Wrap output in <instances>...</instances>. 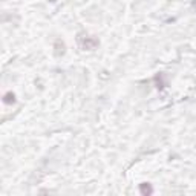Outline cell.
Masks as SVG:
<instances>
[{"label":"cell","mask_w":196,"mask_h":196,"mask_svg":"<svg viewBox=\"0 0 196 196\" xmlns=\"http://www.w3.org/2000/svg\"><path fill=\"white\" fill-rule=\"evenodd\" d=\"M97 45H98V40H95V38H92V37H86L84 45H81V48L83 49H94Z\"/></svg>","instance_id":"cell-1"},{"label":"cell","mask_w":196,"mask_h":196,"mask_svg":"<svg viewBox=\"0 0 196 196\" xmlns=\"http://www.w3.org/2000/svg\"><path fill=\"white\" fill-rule=\"evenodd\" d=\"M139 190H141L142 195H150V193H152V187H150V184H147V182L141 184V186H139Z\"/></svg>","instance_id":"cell-2"},{"label":"cell","mask_w":196,"mask_h":196,"mask_svg":"<svg viewBox=\"0 0 196 196\" xmlns=\"http://www.w3.org/2000/svg\"><path fill=\"white\" fill-rule=\"evenodd\" d=\"M11 97H14V94H6V95H5V100H3V101H5V103H14V98L11 100Z\"/></svg>","instance_id":"cell-3"}]
</instances>
